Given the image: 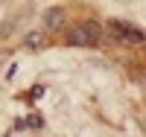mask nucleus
<instances>
[{
    "label": "nucleus",
    "mask_w": 146,
    "mask_h": 137,
    "mask_svg": "<svg viewBox=\"0 0 146 137\" xmlns=\"http://www.w3.org/2000/svg\"><path fill=\"white\" fill-rule=\"evenodd\" d=\"M82 26H85V35H88V44H91V47H96V44L102 41V35H105L102 23H96V21H82Z\"/></svg>",
    "instance_id": "7ed1b4c3"
},
{
    "label": "nucleus",
    "mask_w": 146,
    "mask_h": 137,
    "mask_svg": "<svg viewBox=\"0 0 146 137\" xmlns=\"http://www.w3.org/2000/svg\"><path fill=\"white\" fill-rule=\"evenodd\" d=\"M126 41H135V44H143V29L140 26H131L129 29V38Z\"/></svg>",
    "instance_id": "0eeeda50"
},
{
    "label": "nucleus",
    "mask_w": 146,
    "mask_h": 137,
    "mask_svg": "<svg viewBox=\"0 0 146 137\" xmlns=\"http://www.w3.org/2000/svg\"><path fill=\"white\" fill-rule=\"evenodd\" d=\"M23 122H27V128H29V131H41V128H44V120H41V114H29Z\"/></svg>",
    "instance_id": "423d86ee"
},
{
    "label": "nucleus",
    "mask_w": 146,
    "mask_h": 137,
    "mask_svg": "<svg viewBox=\"0 0 146 137\" xmlns=\"http://www.w3.org/2000/svg\"><path fill=\"white\" fill-rule=\"evenodd\" d=\"M70 47H91L88 44V35H85V26L82 23H76V26H70L67 29V38H64Z\"/></svg>",
    "instance_id": "20e7f679"
},
{
    "label": "nucleus",
    "mask_w": 146,
    "mask_h": 137,
    "mask_svg": "<svg viewBox=\"0 0 146 137\" xmlns=\"http://www.w3.org/2000/svg\"><path fill=\"white\" fill-rule=\"evenodd\" d=\"M44 26L50 29V32H62L64 29V9H58V6L47 9L44 12Z\"/></svg>",
    "instance_id": "f03ea898"
},
{
    "label": "nucleus",
    "mask_w": 146,
    "mask_h": 137,
    "mask_svg": "<svg viewBox=\"0 0 146 137\" xmlns=\"http://www.w3.org/2000/svg\"><path fill=\"white\" fill-rule=\"evenodd\" d=\"M15 70H18V67H15V64H9V70H6V73H3V79H6V82H9V79H12V76H15Z\"/></svg>",
    "instance_id": "1a4fd4ad"
},
{
    "label": "nucleus",
    "mask_w": 146,
    "mask_h": 137,
    "mask_svg": "<svg viewBox=\"0 0 146 137\" xmlns=\"http://www.w3.org/2000/svg\"><path fill=\"white\" fill-rule=\"evenodd\" d=\"M6 56H9L6 50H0V64H3V61H6Z\"/></svg>",
    "instance_id": "9b49d317"
},
{
    "label": "nucleus",
    "mask_w": 146,
    "mask_h": 137,
    "mask_svg": "<svg viewBox=\"0 0 146 137\" xmlns=\"http://www.w3.org/2000/svg\"><path fill=\"white\" fill-rule=\"evenodd\" d=\"M102 29H105L108 35H111L114 41H126V38H129V29H131V23H126V21H120V18H108Z\"/></svg>",
    "instance_id": "f257e3e1"
},
{
    "label": "nucleus",
    "mask_w": 146,
    "mask_h": 137,
    "mask_svg": "<svg viewBox=\"0 0 146 137\" xmlns=\"http://www.w3.org/2000/svg\"><path fill=\"white\" fill-rule=\"evenodd\" d=\"M15 131H27V122H23V120H15Z\"/></svg>",
    "instance_id": "9d476101"
},
{
    "label": "nucleus",
    "mask_w": 146,
    "mask_h": 137,
    "mask_svg": "<svg viewBox=\"0 0 146 137\" xmlns=\"http://www.w3.org/2000/svg\"><path fill=\"white\" fill-rule=\"evenodd\" d=\"M23 44H27V47H32V50H41L47 41H44V35L41 32H35V29H29L27 35H23Z\"/></svg>",
    "instance_id": "39448f33"
},
{
    "label": "nucleus",
    "mask_w": 146,
    "mask_h": 137,
    "mask_svg": "<svg viewBox=\"0 0 146 137\" xmlns=\"http://www.w3.org/2000/svg\"><path fill=\"white\" fill-rule=\"evenodd\" d=\"M12 29H15V21H3L0 23V38H9Z\"/></svg>",
    "instance_id": "6e6552de"
}]
</instances>
